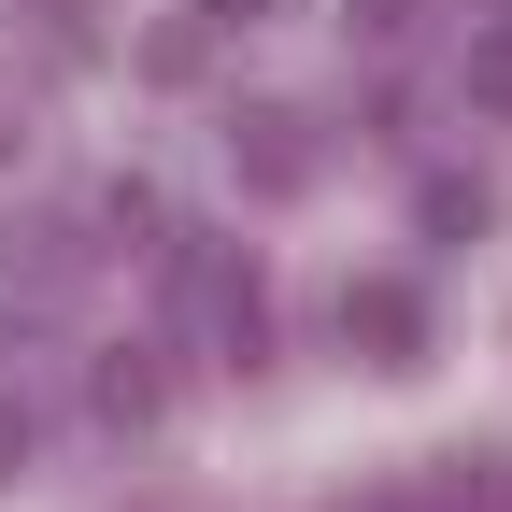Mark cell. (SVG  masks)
<instances>
[{
  "label": "cell",
  "mask_w": 512,
  "mask_h": 512,
  "mask_svg": "<svg viewBox=\"0 0 512 512\" xmlns=\"http://www.w3.org/2000/svg\"><path fill=\"white\" fill-rule=\"evenodd\" d=\"M342 15H356L370 43H399V29H413V0H342Z\"/></svg>",
  "instance_id": "9"
},
{
  "label": "cell",
  "mask_w": 512,
  "mask_h": 512,
  "mask_svg": "<svg viewBox=\"0 0 512 512\" xmlns=\"http://www.w3.org/2000/svg\"><path fill=\"white\" fill-rule=\"evenodd\" d=\"M200 15H214V29H242V15H271V0H200Z\"/></svg>",
  "instance_id": "11"
},
{
  "label": "cell",
  "mask_w": 512,
  "mask_h": 512,
  "mask_svg": "<svg viewBox=\"0 0 512 512\" xmlns=\"http://www.w3.org/2000/svg\"><path fill=\"white\" fill-rule=\"evenodd\" d=\"M86 285V242H57V228H15V256H0V328H57Z\"/></svg>",
  "instance_id": "4"
},
{
  "label": "cell",
  "mask_w": 512,
  "mask_h": 512,
  "mask_svg": "<svg viewBox=\"0 0 512 512\" xmlns=\"http://www.w3.org/2000/svg\"><path fill=\"white\" fill-rule=\"evenodd\" d=\"M370 512H413V498H370Z\"/></svg>",
  "instance_id": "12"
},
{
  "label": "cell",
  "mask_w": 512,
  "mask_h": 512,
  "mask_svg": "<svg viewBox=\"0 0 512 512\" xmlns=\"http://www.w3.org/2000/svg\"><path fill=\"white\" fill-rule=\"evenodd\" d=\"M342 356H356V370H427V299H413L399 271H356V285H342Z\"/></svg>",
  "instance_id": "2"
},
{
  "label": "cell",
  "mask_w": 512,
  "mask_h": 512,
  "mask_svg": "<svg viewBox=\"0 0 512 512\" xmlns=\"http://www.w3.org/2000/svg\"><path fill=\"white\" fill-rule=\"evenodd\" d=\"M171 271H185V299H200V342H214V370H271V285H256L242 256L185 242Z\"/></svg>",
  "instance_id": "1"
},
{
  "label": "cell",
  "mask_w": 512,
  "mask_h": 512,
  "mask_svg": "<svg viewBox=\"0 0 512 512\" xmlns=\"http://www.w3.org/2000/svg\"><path fill=\"white\" fill-rule=\"evenodd\" d=\"M413 228H427V242H484V228H498V185H484V171H427V185H413Z\"/></svg>",
  "instance_id": "5"
},
{
  "label": "cell",
  "mask_w": 512,
  "mask_h": 512,
  "mask_svg": "<svg viewBox=\"0 0 512 512\" xmlns=\"http://www.w3.org/2000/svg\"><path fill=\"white\" fill-rule=\"evenodd\" d=\"M413 512H512V484H498V456H441L413 484Z\"/></svg>",
  "instance_id": "7"
},
{
  "label": "cell",
  "mask_w": 512,
  "mask_h": 512,
  "mask_svg": "<svg viewBox=\"0 0 512 512\" xmlns=\"http://www.w3.org/2000/svg\"><path fill=\"white\" fill-rule=\"evenodd\" d=\"M157 399H171L157 356H100V370H86V413H100V427H157Z\"/></svg>",
  "instance_id": "6"
},
{
  "label": "cell",
  "mask_w": 512,
  "mask_h": 512,
  "mask_svg": "<svg viewBox=\"0 0 512 512\" xmlns=\"http://www.w3.org/2000/svg\"><path fill=\"white\" fill-rule=\"evenodd\" d=\"M15 470H29V413L0 399V484H15Z\"/></svg>",
  "instance_id": "10"
},
{
  "label": "cell",
  "mask_w": 512,
  "mask_h": 512,
  "mask_svg": "<svg viewBox=\"0 0 512 512\" xmlns=\"http://www.w3.org/2000/svg\"><path fill=\"white\" fill-rule=\"evenodd\" d=\"M470 114H498V128H512V15H484V29H470Z\"/></svg>",
  "instance_id": "8"
},
{
  "label": "cell",
  "mask_w": 512,
  "mask_h": 512,
  "mask_svg": "<svg viewBox=\"0 0 512 512\" xmlns=\"http://www.w3.org/2000/svg\"><path fill=\"white\" fill-rule=\"evenodd\" d=\"M228 171L256 185V200H299V185H313V114L242 100V114H228Z\"/></svg>",
  "instance_id": "3"
}]
</instances>
